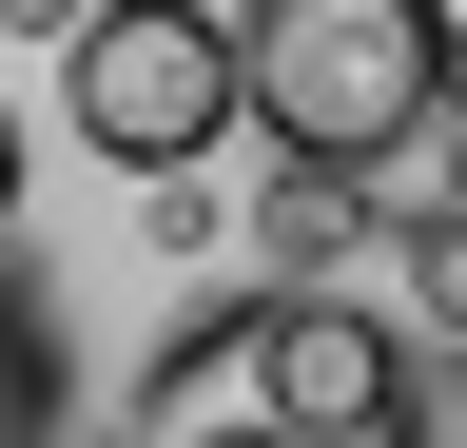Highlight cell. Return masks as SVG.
Returning <instances> with one entry per match:
<instances>
[{
    "label": "cell",
    "mask_w": 467,
    "mask_h": 448,
    "mask_svg": "<svg viewBox=\"0 0 467 448\" xmlns=\"http://www.w3.org/2000/svg\"><path fill=\"white\" fill-rule=\"evenodd\" d=\"M234 137H273V176L370 195L389 156L448 137V0H254L234 20Z\"/></svg>",
    "instance_id": "6da1fadb"
},
{
    "label": "cell",
    "mask_w": 467,
    "mask_h": 448,
    "mask_svg": "<svg viewBox=\"0 0 467 448\" xmlns=\"http://www.w3.org/2000/svg\"><path fill=\"white\" fill-rule=\"evenodd\" d=\"M58 137L98 176H214L234 137V20L214 0H78L58 39Z\"/></svg>",
    "instance_id": "7a4b0ae2"
},
{
    "label": "cell",
    "mask_w": 467,
    "mask_h": 448,
    "mask_svg": "<svg viewBox=\"0 0 467 448\" xmlns=\"http://www.w3.org/2000/svg\"><path fill=\"white\" fill-rule=\"evenodd\" d=\"M234 410L273 448H429V331L370 293H234Z\"/></svg>",
    "instance_id": "3957f363"
},
{
    "label": "cell",
    "mask_w": 467,
    "mask_h": 448,
    "mask_svg": "<svg viewBox=\"0 0 467 448\" xmlns=\"http://www.w3.org/2000/svg\"><path fill=\"white\" fill-rule=\"evenodd\" d=\"M0 448H78V370H58V293L0 273Z\"/></svg>",
    "instance_id": "277c9868"
},
{
    "label": "cell",
    "mask_w": 467,
    "mask_h": 448,
    "mask_svg": "<svg viewBox=\"0 0 467 448\" xmlns=\"http://www.w3.org/2000/svg\"><path fill=\"white\" fill-rule=\"evenodd\" d=\"M350 234H370V195H331V176H273L254 195V254H273V293H331Z\"/></svg>",
    "instance_id": "5b68a950"
},
{
    "label": "cell",
    "mask_w": 467,
    "mask_h": 448,
    "mask_svg": "<svg viewBox=\"0 0 467 448\" xmlns=\"http://www.w3.org/2000/svg\"><path fill=\"white\" fill-rule=\"evenodd\" d=\"M137 448H273L254 410H175V429H137Z\"/></svg>",
    "instance_id": "8992f818"
},
{
    "label": "cell",
    "mask_w": 467,
    "mask_h": 448,
    "mask_svg": "<svg viewBox=\"0 0 467 448\" xmlns=\"http://www.w3.org/2000/svg\"><path fill=\"white\" fill-rule=\"evenodd\" d=\"M0 20H20V39H78V0H0Z\"/></svg>",
    "instance_id": "52a82bcc"
},
{
    "label": "cell",
    "mask_w": 467,
    "mask_h": 448,
    "mask_svg": "<svg viewBox=\"0 0 467 448\" xmlns=\"http://www.w3.org/2000/svg\"><path fill=\"white\" fill-rule=\"evenodd\" d=\"M0 234H20V118H0Z\"/></svg>",
    "instance_id": "ba28073f"
}]
</instances>
